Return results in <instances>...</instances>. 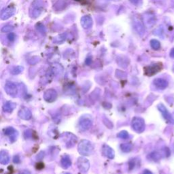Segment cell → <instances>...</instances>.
<instances>
[{"mask_svg":"<svg viewBox=\"0 0 174 174\" xmlns=\"http://www.w3.org/2000/svg\"><path fill=\"white\" fill-rule=\"evenodd\" d=\"M153 83L156 88L164 90L168 86V82L163 78H156L154 80Z\"/></svg>","mask_w":174,"mask_h":174,"instance_id":"obj_14","label":"cell"},{"mask_svg":"<svg viewBox=\"0 0 174 174\" xmlns=\"http://www.w3.org/2000/svg\"><path fill=\"white\" fill-rule=\"evenodd\" d=\"M117 137L123 139V140H126V139H128V137H129V133L126 131H122L117 135Z\"/></svg>","mask_w":174,"mask_h":174,"instance_id":"obj_24","label":"cell"},{"mask_svg":"<svg viewBox=\"0 0 174 174\" xmlns=\"http://www.w3.org/2000/svg\"><path fill=\"white\" fill-rule=\"evenodd\" d=\"M170 56L172 58H174V48L171 49V50L170 52Z\"/></svg>","mask_w":174,"mask_h":174,"instance_id":"obj_32","label":"cell"},{"mask_svg":"<svg viewBox=\"0 0 174 174\" xmlns=\"http://www.w3.org/2000/svg\"><path fill=\"white\" fill-rule=\"evenodd\" d=\"M44 157V152H40L39 153L37 154V159L38 160H42Z\"/></svg>","mask_w":174,"mask_h":174,"instance_id":"obj_30","label":"cell"},{"mask_svg":"<svg viewBox=\"0 0 174 174\" xmlns=\"http://www.w3.org/2000/svg\"><path fill=\"white\" fill-rule=\"evenodd\" d=\"M161 154H159L158 152H156V151L152 152L148 155V159L152 161L157 162L161 159Z\"/></svg>","mask_w":174,"mask_h":174,"instance_id":"obj_20","label":"cell"},{"mask_svg":"<svg viewBox=\"0 0 174 174\" xmlns=\"http://www.w3.org/2000/svg\"><path fill=\"white\" fill-rule=\"evenodd\" d=\"M19 174H31V173L28 170H23V171H21L19 173Z\"/></svg>","mask_w":174,"mask_h":174,"instance_id":"obj_31","label":"cell"},{"mask_svg":"<svg viewBox=\"0 0 174 174\" xmlns=\"http://www.w3.org/2000/svg\"><path fill=\"white\" fill-rule=\"evenodd\" d=\"M162 69V63H157L156 64L150 65L144 68V73L146 76H152L160 72Z\"/></svg>","mask_w":174,"mask_h":174,"instance_id":"obj_3","label":"cell"},{"mask_svg":"<svg viewBox=\"0 0 174 174\" xmlns=\"http://www.w3.org/2000/svg\"><path fill=\"white\" fill-rule=\"evenodd\" d=\"M18 116L21 119L25 120V121H29L31 118L32 113L29 108L27 107H23L18 112Z\"/></svg>","mask_w":174,"mask_h":174,"instance_id":"obj_12","label":"cell"},{"mask_svg":"<svg viewBox=\"0 0 174 174\" xmlns=\"http://www.w3.org/2000/svg\"><path fill=\"white\" fill-rule=\"evenodd\" d=\"M10 162V155L6 150H2L0 151V163L2 164H8Z\"/></svg>","mask_w":174,"mask_h":174,"instance_id":"obj_17","label":"cell"},{"mask_svg":"<svg viewBox=\"0 0 174 174\" xmlns=\"http://www.w3.org/2000/svg\"><path fill=\"white\" fill-rule=\"evenodd\" d=\"M24 67L22 66H15L12 67L10 70V73L12 75H18L23 71Z\"/></svg>","mask_w":174,"mask_h":174,"instance_id":"obj_22","label":"cell"},{"mask_svg":"<svg viewBox=\"0 0 174 174\" xmlns=\"http://www.w3.org/2000/svg\"><path fill=\"white\" fill-rule=\"evenodd\" d=\"M16 107V103H14L10 101H8L6 103H4L2 107L3 111L6 113H11L14 111V110L15 109Z\"/></svg>","mask_w":174,"mask_h":174,"instance_id":"obj_15","label":"cell"},{"mask_svg":"<svg viewBox=\"0 0 174 174\" xmlns=\"http://www.w3.org/2000/svg\"><path fill=\"white\" fill-rule=\"evenodd\" d=\"M58 94L57 92L55 90V89L50 88L46 90L44 93V99L46 101V102L52 103L54 102L57 98Z\"/></svg>","mask_w":174,"mask_h":174,"instance_id":"obj_8","label":"cell"},{"mask_svg":"<svg viewBox=\"0 0 174 174\" xmlns=\"http://www.w3.org/2000/svg\"><path fill=\"white\" fill-rule=\"evenodd\" d=\"M102 154L104 155L105 156H106L107 158L110 159H114L115 152L111 147H110L109 145L107 144H104L102 147Z\"/></svg>","mask_w":174,"mask_h":174,"instance_id":"obj_13","label":"cell"},{"mask_svg":"<svg viewBox=\"0 0 174 174\" xmlns=\"http://www.w3.org/2000/svg\"><path fill=\"white\" fill-rule=\"evenodd\" d=\"M81 25L84 29H88L93 25V20L91 16H84L81 18Z\"/></svg>","mask_w":174,"mask_h":174,"instance_id":"obj_18","label":"cell"},{"mask_svg":"<svg viewBox=\"0 0 174 174\" xmlns=\"http://www.w3.org/2000/svg\"><path fill=\"white\" fill-rule=\"evenodd\" d=\"M4 133L6 135H8L10 137V140L11 142H15L18 136V131L15 128L9 126L4 129Z\"/></svg>","mask_w":174,"mask_h":174,"instance_id":"obj_11","label":"cell"},{"mask_svg":"<svg viewBox=\"0 0 174 174\" xmlns=\"http://www.w3.org/2000/svg\"><path fill=\"white\" fill-rule=\"evenodd\" d=\"M93 125V121L91 116H83L80 119L78 126L82 131H86L90 129Z\"/></svg>","mask_w":174,"mask_h":174,"instance_id":"obj_4","label":"cell"},{"mask_svg":"<svg viewBox=\"0 0 174 174\" xmlns=\"http://www.w3.org/2000/svg\"><path fill=\"white\" fill-rule=\"evenodd\" d=\"M150 46L154 50H159V49L161 48V44H160V42L156 40V39H152L150 41Z\"/></svg>","mask_w":174,"mask_h":174,"instance_id":"obj_23","label":"cell"},{"mask_svg":"<svg viewBox=\"0 0 174 174\" xmlns=\"http://www.w3.org/2000/svg\"><path fill=\"white\" fill-rule=\"evenodd\" d=\"M8 40L10 42L15 41V39H16V34H15V33L10 32V34L8 35Z\"/></svg>","mask_w":174,"mask_h":174,"instance_id":"obj_28","label":"cell"},{"mask_svg":"<svg viewBox=\"0 0 174 174\" xmlns=\"http://www.w3.org/2000/svg\"><path fill=\"white\" fill-rule=\"evenodd\" d=\"M61 165L65 169H67L72 165V161L69 156L67 154L63 155L61 160Z\"/></svg>","mask_w":174,"mask_h":174,"instance_id":"obj_19","label":"cell"},{"mask_svg":"<svg viewBox=\"0 0 174 174\" xmlns=\"http://www.w3.org/2000/svg\"><path fill=\"white\" fill-rule=\"evenodd\" d=\"M133 129L138 133H142L145 129V121L140 117H134L131 122Z\"/></svg>","mask_w":174,"mask_h":174,"instance_id":"obj_2","label":"cell"},{"mask_svg":"<svg viewBox=\"0 0 174 174\" xmlns=\"http://www.w3.org/2000/svg\"><path fill=\"white\" fill-rule=\"evenodd\" d=\"M4 89H5L6 93L8 94V95L11 96V97H15L18 94V88L17 86L15 83L12 82L8 81L7 82L5 86H4Z\"/></svg>","mask_w":174,"mask_h":174,"instance_id":"obj_5","label":"cell"},{"mask_svg":"<svg viewBox=\"0 0 174 174\" xmlns=\"http://www.w3.org/2000/svg\"><path fill=\"white\" fill-rule=\"evenodd\" d=\"M34 131L31 129H27L26 130L24 133V137L25 139H29L33 137V135H34Z\"/></svg>","mask_w":174,"mask_h":174,"instance_id":"obj_26","label":"cell"},{"mask_svg":"<svg viewBox=\"0 0 174 174\" xmlns=\"http://www.w3.org/2000/svg\"><path fill=\"white\" fill-rule=\"evenodd\" d=\"M13 162L16 164L20 163V157H19V156H18V155H16V156H14Z\"/></svg>","mask_w":174,"mask_h":174,"instance_id":"obj_29","label":"cell"},{"mask_svg":"<svg viewBox=\"0 0 174 174\" xmlns=\"http://www.w3.org/2000/svg\"><path fill=\"white\" fill-rule=\"evenodd\" d=\"M158 109L159 110V111L161 112L162 115H163V118L166 120V121L167 122L171 124H174V118L172 116L169 112L167 110V109L165 107V106L163 104H161L158 105Z\"/></svg>","mask_w":174,"mask_h":174,"instance_id":"obj_6","label":"cell"},{"mask_svg":"<svg viewBox=\"0 0 174 174\" xmlns=\"http://www.w3.org/2000/svg\"><path fill=\"white\" fill-rule=\"evenodd\" d=\"M64 174H71V173H64Z\"/></svg>","mask_w":174,"mask_h":174,"instance_id":"obj_34","label":"cell"},{"mask_svg":"<svg viewBox=\"0 0 174 174\" xmlns=\"http://www.w3.org/2000/svg\"><path fill=\"white\" fill-rule=\"evenodd\" d=\"M133 145L131 143H124L121 144V148L124 152H129L132 150Z\"/></svg>","mask_w":174,"mask_h":174,"instance_id":"obj_21","label":"cell"},{"mask_svg":"<svg viewBox=\"0 0 174 174\" xmlns=\"http://www.w3.org/2000/svg\"><path fill=\"white\" fill-rule=\"evenodd\" d=\"M143 174H153V173H152L151 171H149V170H145L144 171H143Z\"/></svg>","mask_w":174,"mask_h":174,"instance_id":"obj_33","label":"cell"},{"mask_svg":"<svg viewBox=\"0 0 174 174\" xmlns=\"http://www.w3.org/2000/svg\"><path fill=\"white\" fill-rule=\"evenodd\" d=\"M15 12H16V8H15V7L9 6L6 9H4V10L1 12V15H0V18L4 20H8V18H11L12 16L15 15Z\"/></svg>","mask_w":174,"mask_h":174,"instance_id":"obj_10","label":"cell"},{"mask_svg":"<svg viewBox=\"0 0 174 174\" xmlns=\"http://www.w3.org/2000/svg\"><path fill=\"white\" fill-rule=\"evenodd\" d=\"M14 29V27L11 25H6L1 29V32L3 33H10Z\"/></svg>","mask_w":174,"mask_h":174,"instance_id":"obj_25","label":"cell"},{"mask_svg":"<svg viewBox=\"0 0 174 174\" xmlns=\"http://www.w3.org/2000/svg\"><path fill=\"white\" fill-rule=\"evenodd\" d=\"M37 29L38 30L39 32H41L42 34H44V33H46V29H45V27L42 25V24H37Z\"/></svg>","mask_w":174,"mask_h":174,"instance_id":"obj_27","label":"cell"},{"mask_svg":"<svg viewBox=\"0 0 174 174\" xmlns=\"http://www.w3.org/2000/svg\"><path fill=\"white\" fill-rule=\"evenodd\" d=\"M77 165L79 170L83 173L87 172L90 168V163H89L88 160L84 157L78 158L77 161Z\"/></svg>","mask_w":174,"mask_h":174,"instance_id":"obj_7","label":"cell"},{"mask_svg":"<svg viewBox=\"0 0 174 174\" xmlns=\"http://www.w3.org/2000/svg\"><path fill=\"white\" fill-rule=\"evenodd\" d=\"M65 139L67 140H65L66 142V145L68 148L72 147L73 145H74L77 141V137L74 135H73L72 133H66L65 134Z\"/></svg>","mask_w":174,"mask_h":174,"instance_id":"obj_16","label":"cell"},{"mask_svg":"<svg viewBox=\"0 0 174 174\" xmlns=\"http://www.w3.org/2000/svg\"><path fill=\"white\" fill-rule=\"evenodd\" d=\"M42 1H34V3L32 4L33 10L30 11V15L33 18H37L38 16L41 15L42 13Z\"/></svg>","mask_w":174,"mask_h":174,"instance_id":"obj_9","label":"cell"},{"mask_svg":"<svg viewBox=\"0 0 174 174\" xmlns=\"http://www.w3.org/2000/svg\"><path fill=\"white\" fill-rule=\"evenodd\" d=\"M77 150L79 154L82 156H90L93 152V145L90 141L82 140L79 143Z\"/></svg>","mask_w":174,"mask_h":174,"instance_id":"obj_1","label":"cell"}]
</instances>
